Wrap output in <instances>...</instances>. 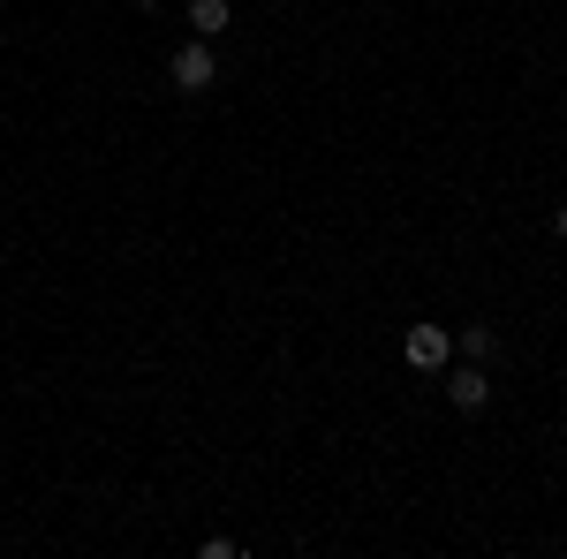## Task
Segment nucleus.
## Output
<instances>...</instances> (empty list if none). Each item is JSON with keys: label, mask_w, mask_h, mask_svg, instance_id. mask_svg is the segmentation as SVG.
Returning <instances> with one entry per match:
<instances>
[{"label": "nucleus", "mask_w": 567, "mask_h": 559, "mask_svg": "<svg viewBox=\"0 0 567 559\" xmlns=\"http://www.w3.org/2000/svg\"><path fill=\"white\" fill-rule=\"evenodd\" d=\"M401 355H409L416 371H446V363H454V333H446V325H409V333H401Z\"/></svg>", "instance_id": "obj_1"}, {"label": "nucleus", "mask_w": 567, "mask_h": 559, "mask_svg": "<svg viewBox=\"0 0 567 559\" xmlns=\"http://www.w3.org/2000/svg\"><path fill=\"white\" fill-rule=\"evenodd\" d=\"M167 76H175L182 91H213V84H219V61H213V45H205V39L175 45V61H167Z\"/></svg>", "instance_id": "obj_2"}, {"label": "nucleus", "mask_w": 567, "mask_h": 559, "mask_svg": "<svg viewBox=\"0 0 567 559\" xmlns=\"http://www.w3.org/2000/svg\"><path fill=\"white\" fill-rule=\"evenodd\" d=\"M446 401H454L462 416H477L484 401H492V379H484V363H454V371H446Z\"/></svg>", "instance_id": "obj_3"}, {"label": "nucleus", "mask_w": 567, "mask_h": 559, "mask_svg": "<svg viewBox=\"0 0 567 559\" xmlns=\"http://www.w3.org/2000/svg\"><path fill=\"white\" fill-rule=\"evenodd\" d=\"M227 15H235L227 0H189V31H197V39H219V31H227Z\"/></svg>", "instance_id": "obj_4"}, {"label": "nucleus", "mask_w": 567, "mask_h": 559, "mask_svg": "<svg viewBox=\"0 0 567 559\" xmlns=\"http://www.w3.org/2000/svg\"><path fill=\"white\" fill-rule=\"evenodd\" d=\"M454 348H462L470 363H492V355H499V333H492V325H462V333H454Z\"/></svg>", "instance_id": "obj_5"}, {"label": "nucleus", "mask_w": 567, "mask_h": 559, "mask_svg": "<svg viewBox=\"0 0 567 559\" xmlns=\"http://www.w3.org/2000/svg\"><path fill=\"white\" fill-rule=\"evenodd\" d=\"M553 235H560V242H567V205H560V213H553Z\"/></svg>", "instance_id": "obj_6"}, {"label": "nucleus", "mask_w": 567, "mask_h": 559, "mask_svg": "<svg viewBox=\"0 0 567 559\" xmlns=\"http://www.w3.org/2000/svg\"><path fill=\"white\" fill-rule=\"evenodd\" d=\"M136 8H144V15H152V8H167V0H136Z\"/></svg>", "instance_id": "obj_7"}]
</instances>
